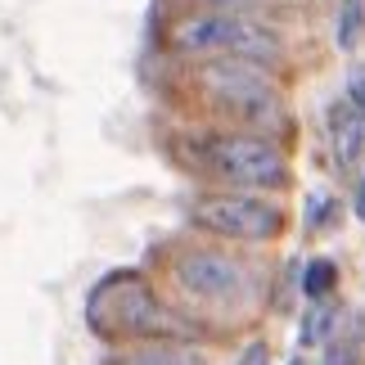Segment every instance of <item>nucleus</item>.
Returning a JSON list of instances; mask_svg holds the SVG:
<instances>
[{
  "instance_id": "obj_1",
  "label": "nucleus",
  "mask_w": 365,
  "mask_h": 365,
  "mask_svg": "<svg viewBox=\"0 0 365 365\" xmlns=\"http://www.w3.org/2000/svg\"><path fill=\"white\" fill-rule=\"evenodd\" d=\"M172 50L194 59H271L279 50V36L266 23L248 14H190L172 27Z\"/></svg>"
},
{
  "instance_id": "obj_2",
  "label": "nucleus",
  "mask_w": 365,
  "mask_h": 365,
  "mask_svg": "<svg viewBox=\"0 0 365 365\" xmlns=\"http://www.w3.org/2000/svg\"><path fill=\"white\" fill-rule=\"evenodd\" d=\"M86 320L100 339H149L167 329L163 302L140 275H108L86 302Z\"/></svg>"
},
{
  "instance_id": "obj_3",
  "label": "nucleus",
  "mask_w": 365,
  "mask_h": 365,
  "mask_svg": "<svg viewBox=\"0 0 365 365\" xmlns=\"http://www.w3.org/2000/svg\"><path fill=\"white\" fill-rule=\"evenodd\" d=\"M203 163L212 167L221 180L230 185H252V190H275L289 180V163L271 140L262 135H240V131H226V135H212L203 140Z\"/></svg>"
},
{
  "instance_id": "obj_4",
  "label": "nucleus",
  "mask_w": 365,
  "mask_h": 365,
  "mask_svg": "<svg viewBox=\"0 0 365 365\" xmlns=\"http://www.w3.org/2000/svg\"><path fill=\"white\" fill-rule=\"evenodd\" d=\"M176 284L190 293V298H203V302H244L252 293V275L244 262H235L230 252H217V248H190L176 257Z\"/></svg>"
},
{
  "instance_id": "obj_5",
  "label": "nucleus",
  "mask_w": 365,
  "mask_h": 365,
  "mask_svg": "<svg viewBox=\"0 0 365 365\" xmlns=\"http://www.w3.org/2000/svg\"><path fill=\"white\" fill-rule=\"evenodd\" d=\"M194 226L221 235V240H240V244H257L271 240L284 226V212L262 199H248V194H212L194 207Z\"/></svg>"
},
{
  "instance_id": "obj_6",
  "label": "nucleus",
  "mask_w": 365,
  "mask_h": 365,
  "mask_svg": "<svg viewBox=\"0 0 365 365\" xmlns=\"http://www.w3.org/2000/svg\"><path fill=\"white\" fill-rule=\"evenodd\" d=\"M207 95L240 118H266L275 108V81L252 59H212L203 68Z\"/></svg>"
},
{
  "instance_id": "obj_7",
  "label": "nucleus",
  "mask_w": 365,
  "mask_h": 365,
  "mask_svg": "<svg viewBox=\"0 0 365 365\" xmlns=\"http://www.w3.org/2000/svg\"><path fill=\"white\" fill-rule=\"evenodd\" d=\"M329 135H334V153H339L343 167H352L365 149V122L352 104H334L329 108Z\"/></svg>"
},
{
  "instance_id": "obj_8",
  "label": "nucleus",
  "mask_w": 365,
  "mask_h": 365,
  "mask_svg": "<svg viewBox=\"0 0 365 365\" xmlns=\"http://www.w3.org/2000/svg\"><path fill=\"white\" fill-rule=\"evenodd\" d=\"M118 365H207V361H203V352H194V347L158 343V347H140V352L122 356Z\"/></svg>"
},
{
  "instance_id": "obj_9",
  "label": "nucleus",
  "mask_w": 365,
  "mask_h": 365,
  "mask_svg": "<svg viewBox=\"0 0 365 365\" xmlns=\"http://www.w3.org/2000/svg\"><path fill=\"white\" fill-rule=\"evenodd\" d=\"M334 325H339V307H329V302L312 307V312H307V320H302V343H307V347L325 343Z\"/></svg>"
},
{
  "instance_id": "obj_10",
  "label": "nucleus",
  "mask_w": 365,
  "mask_h": 365,
  "mask_svg": "<svg viewBox=\"0 0 365 365\" xmlns=\"http://www.w3.org/2000/svg\"><path fill=\"white\" fill-rule=\"evenodd\" d=\"M334 279H339V271H334V262H307V271H302V293L307 298H316V302H325L329 298V289H334Z\"/></svg>"
},
{
  "instance_id": "obj_11",
  "label": "nucleus",
  "mask_w": 365,
  "mask_h": 365,
  "mask_svg": "<svg viewBox=\"0 0 365 365\" xmlns=\"http://www.w3.org/2000/svg\"><path fill=\"white\" fill-rule=\"evenodd\" d=\"M361 27H365V5L361 0H343L339 5V46L352 50L361 41Z\"/></svg>"
},
{
  "instance_id": "obj_12",
  "label": "nucleus",
  "mask_w": 365,
  "mask_h": 365,
  "mask_svg": "<svg viewBox=\"0 0 365 365\" xmlns=\"http://www.w3.org/2000/svg\"><path fill=\"white\" fill-rule=\"evenodd\" d=\"M356 347H361V325L347 334L343 343H334L329 347V356H325V365H356Z\"/></svg>"
},
{
  "instance_id": "obj_13",
  "label": "nucleus",
  "mask_w": 365,
  "mask_h": 365,
  "mask_svg": "<svg viewBox=\"0 0 365 365\" xmlns=\"http://www.w3.org/2000/svg\"><path fill=\"white\" fill-rule=\"evenodd\" d=\"M347 95H352L347 104H352L356 113H361V122H365V68H356V73H352V91H347Z\"/></svg>"
},
{
  "instance_id": "obj_14",
  "label": "nucleus",
  "mask_w": 365,
  "mask_h": 365,
  "mask_svg": "<svg viewBox=\"0 0 365 365\" xmlns=\"http://www.w3.org/2000/svg\"><path fill=\"white\" fill-rule=\"evenodd\" d=\"M325 221H329V199H325V194H316V199H312V217H307V226L320 230Z\"/></svg>"
},
{
  "instance_id": "obj_15",
  "label": "nucleus",
  "mask_w": 365,
  "mask_h": 365,
  "mask_svg": "<svg viewBox=\"0 0 365 365\" xmlns=\"http://www.w3.org/2000/svg\"><path fill=\"white\" fill-rule=\"evenodd\" d=\"M240 365H266V347H262V343H252L248 352H244V361H240Z\"/></svg>"
},
{
  "instance_id": "obj_16",
  "label": "nucleus",
  "mask_w": 365,
  "mask_h": 365,
  "mask_svg": "<svg viewBox=\"0 0 365 365\" xmlns=\"http://www.w3.org/2000/svg\"><path fill=\"white\" fill-rule=\"evenodd\" d=\"M203 5H217V9H235V5H248V0H203Z\"/></svg>"
},
{
  "instance_id": "obj_17",
  "label": "nucleus",
  "mask_w": 365,
  "mask_h": 365,
  "mask_svg": "<svg viewBox=\"0 0 365 365\" xmlns=\"http://www.w3.org/2000/svg\"><path fill=\"white\" fill-rule=\"evenodd\" d=\"M356 217L365 221V180H361V190H356Z\"/></svg>"
},
{
  "instance_id": "obj_18",
  "label": "nucleus",
  "mask_w": 365,
  "mask_h": 365,
  "mask_svg": "<svg viewBox=\"0 0 365 365\" xmlns=\"http://www.w3.org/2000/svg\"><path fill=\"white\" fill-rule=\"evenodd\" d=\"M289 365H307V361H302V356H298V361H289Z\"/></svg>"
}]
</instances>
